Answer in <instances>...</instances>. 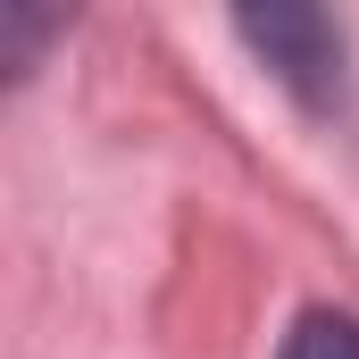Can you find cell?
Masks as SVG:
<instances>
[{
	"label": "cell",
	"mask_w": 359,
	"mask_h": 359,
	"mask_svg": "<svg viewBox=\"0 0 359 359\" xmlns=\"http://www.w3.org/2000/svg\"><path fill=\"white\" fill-rule=\"evenodd\" d=\"M243 42L292 92L334 100V84H343V34H334V17H318V8H251L243 17Z\"/></svg>",
	"instance_id": "1"
},
{
	"label": "cell",
	"mask_w": 359,
	"mask_h": 359,
	"mask_svg": "<svg viewBox=\"0 0 359 359\" xmlns=\"http://www.w3.org/2000/svg\"><path fill=\"white\" fill-rule=\"evenodd\" d=\"M276 359H359V318H343V309H309V318L284 334Z\"/></svg>",
	"instance_id": "2"
}]
</instances>
